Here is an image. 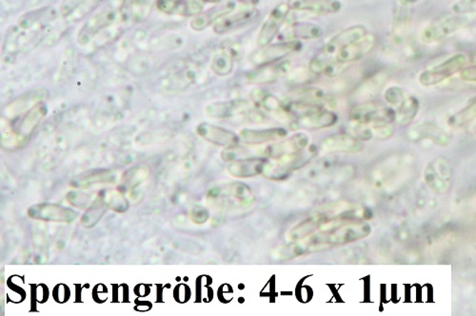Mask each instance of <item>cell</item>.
<instances>
[{"mask_svg":"<svg viewBox=\"0 0 476 316\" xmlns=\"http://www.w3.org/2000/svg\"><path fill=\"white\" fill-rule=\"evenodd\" d=\"M371 233V226L365 223H349L339 226L320 228L314 234L304 240L295 241L292 245L287 247L291 255H302L309 253L319 252L331 247L344 245L354 243L367 237Z\"/></svg>","mask_w":476,"mask_h":316,"instance_id":"cell-1","label":"cell"},{"mask_svg":"<svg viewBox=\"0 0 476 316\" xmlns=\"http://www.w3.org/2000/svg\"><path fill=\"white\" fill-rule=\"evenodd\" d=\"M472 20V14H455V16H444L424 29L421 34V40L425 44H434L463 30L471 24Z\"/></svg>","mask_w":476,"mask_h":316,"instance_id":"cell-2","label":"cell"},{"mask_svg":"<svg viewBox=\"0 0 476 316\" xmlns=\"http://www.w3.org/2000/svg\"><path fill=\"white\" fill-rule=\"evenodd\" d=\"M468 56L464 53L455 54L440 65L422 71L418 77V81L424 87H432L440 84L455 74L460 73L466 67Z\"/></svg>","mask_w":476,"mask_h":316,"instance_id":"cell-3","label":"cell"},{"mask_svg":"<svg viewBox=\"0 0 476 316\" xmlns=\"http://www.w3.org/2000/svg\"><path fill=\"white\" fill-rule=\"evenodd\" d=\"M349 118L351 122L364 123V125H378V123H390L395 121V112L392 108L367 101L354 106L349 111Z\"/></svg>","mask_w":476,"mask_h":316,"instance_id":"cell-4","label":"cell"},{"mask_svg":"<svg viewBox=\"0 0 476 316\" xmlns=\"http://www.w3.org/2000/svg\"><path fill=\"white\" fill-rule=\"evenodd\" d=\"M222 200V206L225 210L233 213L249 210L254 203L251 189L244 183H228L219 189Z\"/></svg>","mask_w":476,"mask_h":316,"instance_id":"cell-5","label":"cell"},{"mask_svg":"<svg viewBox=\"0 0 476 316\" xmlns=\"http://www.w3.org/2000/svg\"><path fill=\"white\" fill-rule=\"evenodd\" d=\"M309 138L304 132H298L291 137L284 138L266 146L262 149L261 155L262 157L269 158L272 160H279L282 158L292 156L303 151L308 148Z\"/></svg>","mask_w":476,"mask_h":316,"instance_id":"cell-6","label":"cell"},{"mask_svg":"<svg viewBox=\"0 0 476 316\" xmlns=\"http://www.w3.org/2000/svg\"><path fill=\"white\" fill-rule=\"evenodd\" d=\"M303 45L298 40L282 41L277 44H269L252 54V62L255 65H265L281 61L289 54L297 53L302 50Z\"/></svg>","mask_w":476,"mask_h":316,"instance_id":"cell-7","label":"cell"},{"mask_svg":"<svg viewBox=\"0 0 476 316\" xmlns=\"http://www.w3.org/2000/svg\"><path fill=\"white\" fill-rule=\"evenodd\" d=\"M289 11V8L286 2L275 6L258 34L257 43L260 48L271 44L274 37L278 36L281 26L285 22Z\"/></svg>","mask_w":476,"mask_h":316,"instance_id":"cell-8","label":"cell"},{"mask_svg":"<svg viewBox=\"0 0 476 316\" xmlns=\"http://www.w3.org/2000/svg\"><path fill=\"white\" fill-rule=\"evenodd\" d=\"M291 71L289 63L281 61L260 65L246 74L247 82L252 85H267L277 82L281 76Z\"/></svg>","mask_w":476,"mask_h":316,"instance_id":"cell-9","label":"cell"},{"mask_svg":"<svg viewBox=\"0 0 476 316\" xmlns=\"http://www.w3.org/2000/svg\"><path fill=\"white\" fill-rule=\"evenodd\" d=\"M368 34V31L365 26L354 25L351 27L341 31L337 36L329 39L328 42L324 45L322 53L331 57H337V53H339L342 49L347 47L352 43L357 41L358 39H362Z\"/></svg>","mask_w":476,"mask_h":316,"instance_id":"cell-10","label":"cell"},{"mask_svg":"<svg viewBox=\"0 0 476 316\" xmlns=\"http://www.w3.org/2000/svg\"><path fill=\"white\" fill-rule=\"evenodd\" d=\"M252 101L255 105L262 108L267 113L281 121H289L292 119L291 114L287 111L286 106L281 103L280 100L274 94L261 88H255L252 91Z\"/></svg>","mask_w":476,"mask_h":316,"instance_id":"cell-11","label":"cell"},{"mask_svg":"<svg viewBox=\"0 0 476 316\" xmlns=\"http://www.w3.org/2000/svg\"><path fill=\"white\" fill-rule=\"evenodd\" d=\"M251 102L246 99H232L214 102L206 106V113L214 119H229L248 113L251 111Z\"/></svg>","mask_w":476,"mask_h":316,"instance_id":"cell-12","label":"cell"},{"mask_svg":"<svg viewBox=\"0 0 476 316\" xmlns=\"http://www.w3.org/2000/svg\"><path fill=\"white\" fill-rule=\"evenodd\" d=\"M269 160L265 157H251L233 160L228 166V172L231 176L237 179H247L264 175L268 168Z\"/></svg>","mask_w":476,"mask_h":316,"instance_id":"cell-13","label":"cell"},{"mask_svg":"<svg viewBox=\"0 0 476 316\" xmlns=\"http://www.w3.org/2000/svg\"><path fill=\"white\" fill-rule=\"evenodd\" d=\"M320 148L324 153H360L364 146L361 141L352 135L335 134L327 137L321 143Z\"/></svg>","mask_w":476,"mask_h":316,"instance_id":"cell-14","label":"cell"},{"mask_svg":"<svg viewBox=\"0 0 476 316\" xmlns=\"http://www.w3.org/2000/svg\"><path fill=\"white\" fill-rule=\"evenodd\" d=\"M197 133L214 145L225 148H237L239 146L240 138L234 132L211 123H202L197 128Z\"/></svg>","mask_w":476,"mask_h":316,"instance_id":"cell-15","label":"cell"},{"mask_svg":"<svg viewBox=\"0 0 476 316\" xmlns=\"http://www.w3.org/2000/svg\"><path fill=\"white\" fill-rule=\"evenodd\" d=\"M289 10L307 11L317 16H328L341 11L339 0H287Z\"/></svg>","mask_w":476,"mask_h":316,"instance_id":"cell-16","label":"cell"},{"mask_svg":"<svg viewBox=\"0 0 476 316\" xmlns=\"http://www.w3.org/2000/svg\"><path fill=\"white\" fill-rule=\"evenodd\" d=\"M375 45H377V37L374 34H367L362 39H358L357 41L342 49L335 58L346 64H351L372 53Z\"/></svg>","mask_w":476,"mask_h":316,"instance_id":"cell-17","label":"cell"},{"mask_svg":"<svg viewBox=\"0 0 476 316\" xmlns=\"http://www.w3.org/2000/svg\"><path fill=\"white\" fill-rule=\"evenodd\" d=\"M288 135L285 128H272L263 129L243 128L238 136L241 142L249 146L262 145L266 143L277 142Z\"/></svg>","mask_w":476,"mask_h":316,"instance_id":"cell-18","label":"cell"},{"mask_svg":"<svg viewBox=\"0 0 476 316\" xmlns=\"http://www.w3.org/2000/svg\"><path fill=\"white\" fill-rule=\"evenodd\" d=\"M116 19V14L114 11L104 10L91 17L80 30L77 40L79 44L85 45L90 42L96 34L103 29L107 28Z\"/></svg>","mask_w":476,"mask_h":316,"instance_id":"cell-19","label":"cell"},{"mask_svg":"<svg viewBox=\"0 0 476 316\" xmlns=\"http://www.w3.org/2000/svg\"><path fill=\"white\" fill-rule=\"evenodd\" d=\"M324 30L321 26L312 22H294L289 24L282 31L280 37H283L282 41L289 40H314L319 39L323 36Z\"/></svg>","mask_w":476,"mask_h":316,"instance_id":"cell-20","label":"cell"},{"mask_svg":"<svg viewBox=\"0 0 476 316\" xmlns=\"http://www.w3.org/2000/svg\"><path fill=\"white\" fill-rule=\"evenodd\" d=\"M257 16V11L254 8H247L242 11H237V13L229 14L214 25V31L219 34L236 31L237 29L242 28L244 26L249 24Z\"/></svg>","mask_w":476,"mask_h":316,"instance_id":"cell-21","label":"cell"},{"mask_svg":"<svg viewBox=\"0 0 476 316\" xmlns=\"http://www.w3.org/2000/svg\"><path fill=\"white\" fill-rule=\"evenodd\" d=\"M338 116L334 112L329 111L328 109L320 108L304 116L297 119L298 126L301 128L317 131V129H323L329 128L337 123Z\"/></svg>","mask_w":476,"mask_h":316,"instance_id":"cell-22","label":"cell"},{"mask_svg":"<svg viewBox=\"0 0 476 316\" xmlns=\"http://www.w3.org/2000/svg\"><path fill=\"white\" fill-rule=\"evenodd\" d=\"M234 8H236V3L234 1H228L226 4L219 6V7L212 8L211 10L194 17L192 20L191 28L197 31L205 30L209 26L216 24L219 20L227 14L233 13Z\"/></svg>","mask_w":476,"mask_h":316,"instance_id":"cell-23","label":"cell"},{"mask_svg":"<svg viewBox=\"0 0 476 316\" xmlns=\"http://www.w3.org/2000/svg\"><path fill=\"white\" fill-rule=\"evenodd\" d=\"M412 11L410 5L400 4L395 11L392 26V39L395 45H402L411 25Z\"/></svg>","mask_w":476,"mask_h":316,"instance_id":"cell-24","label":"cell"},{"mask_svg":"<svg viewBox=\"0 0 476 316\" xmlns=\"http://www.w3.org/2000/svg\"><path fill=\"white\" fill-rule=\"evenodd\" d=\"M389 76L385 71H377L366 77L354 90V96L358 99L370 100L382 88L388 81Z\"/></svg>","mask_w":476,"mask_h":316,"instance_id":"cell-25","label":"cell"},{"mask_svg":"<svg viewBox=\"0 0 476 316\" xmlns=\"http://www.w3.org/2000/svg\"><path fill=\"white\" fill-rule=\"evenodd\" d=\"M154 0H124L120 9V16L124 21L139 22L147 16Z\"/></svg>","mask_w":476,"mask_h":316,"instance_id":"cell-26","label":"cell"},{"mask_svg":"<svg viewBox=\"0 0 476 316\" xmlns=\"http://www.w3.org/2000/svg\"><path fill=\"white\" fill-rule=\"evenodd\" d=\"M412 136L415 139L418 138H428L437 143V145L445 146L449 143V136L442 128L440 126L434 125V123H421L417 126H415L412 131Z\"/></svg>","mask_w":476,"mask_h":316,"instance_id":"cell-27","label":"cell"},{"mask_svg":"<svg viewBox=\"0 0 476 316\" xmlns=\"http://www.w3.org/2000/svg\"><path fill=\"white\" fill-rule=\"evenodd\" d=\"M294 101L307 103V104L323 106L329 102L325 91L317 87L301 88L294 93Z\"/></svg>","mask_w":476,"mask_h":316,"instance_id":"cell-28","label":"cell"},{"mask_svg":"<svg viewBox=\"0 0 476 316\" xmlns=\"http://www.w3.org/2000/svg\"><path fill=\"white\" fill-rule=\"evenodd\" d=\"M418 102L417 98L411 96H407L404 101L397 106L395 112V120L400 125L405 126L414 119L417 115Z\"/></svg>","mask_w":476,"mask_h":316,"instance_id":"cell-29","label":"cell"},{"mask_svg":"<svg viewBox=\"0 0 476 316\" xmlns=\"http://www.w3.org/2000/svg\"><path fill=\"white\" fill-rule=\"evenodd\" d=\"M234 60L226 51L220 50L214 54L211 68L217 76H227L234 71Z\"/></svg>","mask_w":476,"mask_h":316,"instance_id":"cell-30","label":"cell"},{"mask_svg":"<svg viewBox=\"0 0 476 316\" xmlns=\"http://www.w3.org/2000/svg\"><path fill=\"white\" fill-rule=\"evenodd\" d=\"M476 119V98L474 101L464 108L462 111L452 115L449 119V125L452 128H458L468 125Z\"/></svg>","mask_w":476,"mask_h":316,"instance_id":"cell-31","label":"cell"},{"mask_svg":"<svg viewBox=\"0 0 476 316\" xmlns=\"http://www.w3.org/2000/svg\"><path fill=\"white\" fill-rule=\"evenodd\" d=\"M202 11L203 4L199 0H179L176 14L184 16H199Z\"/></svg>","mask_w":476,"mask_h":316,"instance_id":"cell-32","label":"cell"},{"mask_svg":"<svg viewBox=\"0 0 476 316\" xmlns=\"http://www.w3.org/2000/svg\"><path fill=\"white\" fill-rule=\"evenodd\" d=\"M407 96H408V94L405 93V91H404L402 88L398 87L389 88L388 90L385 91V94H384L386 101L388 102L390 105L395 106V108H397V106L404 101V99L406 98Z\"/></svg>","mask_w":476,"mask_h":316,"instance_id":"cell-33","label":"cell"},{"mask_svg":"<svg viewBox=\"0 0 476 316\" xmlns=\"http://www.w3.org/2000/svg\"><path fill=\"white\" fill-rule=\"evenodd\" d=\"M220 50L226 51L234 60V61H239L243 58L244 51L242 46L238 43L232 41V40H226L220 45Z\"/></svg>","mask_w":476,"mask_h":316,"instance_id":"cell-34","label":"cell"},{"mask_svg":"<svg viewBox=\"0 0 476 316\" xmlns=\"http://www.w3.org/2000/svg\"><path fill=\"white\" fill-rule=\"evenodd\" d=\"M452 10L457 14H476V0H460L452 6Z\"/></svg>","mask_w":476,"mask_h":316,"instance_id":"cell-35","label":"cell"},{"mask_svg":"<svg viewBox=\"0 0 476 316\" xmlns=\"http://www.w3.org/2000/svg\"><path fill=\"white\" fill-rule=\"evenodd\" d=\"M311 76H314V74L309 71V68L308 70L304 68H298L297 70L289 71L287 74L289 81L292 83H298V84H300V83L303 84V83L308 82L311 79Z\"/></svg>","mask_w":476,"mask_h":316,"instance_id":"cell-36","label":"cell"},{"mask_svg":"<svg viewBox=\"0 0 476 316\" xmlns=\"http://www.w3.org/2000/svg\"><path fill=\"white\" fill-rule=\"evenodd\" d=\"M179 0H157V6L163 13L174 14L177 11Z\"/></svg>","mask_w":476,"mask_h":316,"instance_id":"cell-37","label":"cell"},{"mask_svg":"<svg viewBox=\"0 0 476 316\" xmlns=\"http://www.w3.org/2000/svg\"><path fill=\"white\" fill-rule=\"evenodd\" d=\"M460 79L469 83H476V64L465 67L460 71Z\"/></svg>","mask_w":476,"mask_h":316,"instance_id":"cell-38","label":"cell"},{"mask_svg":"<svg viewBox=\"0 0 476 316\" xmlns=\"http://www.w3.org/2000/svg\"><path fill=\"white\" fill-rule=\"evenodd\" d=\"M84 1H86V0H64V2H63V4L61 5V8H60L61 9V13L64 14V16H68V14H70L74 9L79 7V6L82 4Z\"/></svg>","mask_w":476,"mask_h":316,"instance_id":"cell-39","label":"cell"},{"mask_svg":"<svg viewBox=\"0 0 476 316\" xmlns=\"http://www.w3.org/2000/svg\"><path fill=\"white\" fill-rule=\"evenodd\" d=\"M398 1H400V4L411 5L414 4V3L420 2L421 0H398Z\"/></svg>","mask_w":476,"mask_h":316,"instance_id":"cell-40","label":"cell"},{"mask_svg":"<svg viewBox=\"0 0 476 316\" xmlns=\"http://www.w3.org/2000/svg\"><path fill=\"white\" fill-rule=\"evenodd\" d=\"M237 1H239L241 3H244V4L249 6L257 4V0H237Z\"/></svg>","mask_w":476,"mask_h":316,"instance_id":"cell-41","label":"cell"},{"mask_svg":"<svg viewBox=\"0 0 476 316\" xmlns=\"http://www.w3.org/2000/svg\"><path fill=\"white\" fill-rule=\"evenodd\" d=\"M203 1L210 2V3H219L222 1V0H203Z\"/></svg>","mask_w":476,"mask_h":316,"instance_id":"cell-42","label":"cell"},{"mask_svg":"<svg viewBox=\"0 0 476 316\" xmlns=\"http://www.w3.org/2000/svg\"><path fill=\"white\" fill-rule=\"evenodd\" d=\"M475 131H476V126H475Z\"/></svg>","mask_w":476,"mask_h":316,"instance_id":"cell-43","label":"cell"}]
</instances>
